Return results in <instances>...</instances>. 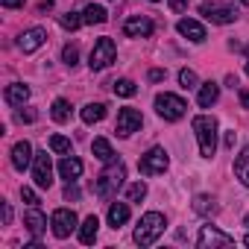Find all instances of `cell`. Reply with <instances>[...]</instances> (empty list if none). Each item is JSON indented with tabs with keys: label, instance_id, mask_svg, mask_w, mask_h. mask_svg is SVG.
Segmentation results:
<instances>
[{
	"label": "cell",
	"instance_id": "1",
	"mask_svg": "<svg viewBox=\"0 0 249 249\" xmlns=\"http://www.w3.org/2000/svg\"><path fill=\"white\" fill-rule=\"evenodd\" d=\"M164 226H167V220H164V214H159V211H147L141 220H138V226H135V243L138 246H153L161 234H164Z\"/></svg>",
	"mask_w": 249,
	"mask_h": 249
},
{
	"label": "cell",
	"instance_id": "2",
	"mask_svg": "<svg viewBox=\"0 0 249 249\" xmlns=\"http://www.w3.org/2000/svg\"><path fill=\"white\" fill-rule=\"evenodd\" d=\"M123 179H126V167H123L120 161L114 164H108L97 179H94V194L100 196V199H111L117 191H120V185H123Z\"/></svg>",
	"mask_w": 249,
	"mask_h": 249
},
{
	"label": "cell",
	"instance_id": "3",
	"mask_svg": "<svg viewBox=\"0 0 249 249\" xmlns=\"http://www.w3.org/2000/svg\"><path fill=\"white\" fill-rule=\"evenodd\" d=\"M194 135H196V141H199L202 159H211V156L217 153V120L208 117V114L194 117Z\"/></svg>",
	"mask_w": 249,
	"mask_h": 249
},
{
	"label": "cell",
	"instance_id": "4",
	"mask_svg": "<svg viewBox=\"0 0 249 249\" xmlns=\"http://www.w3.org/2000/svg\"><path fill=\"white\" fill-rule=\"evenodd\" d=\"M156 111L164 117V120H179V117H185V111H188V103L182 100V97H176V94H159L156 97Z\"/></svg>",
	"mask_w": 249,
	"mask_h": 249
},
{
	"label": "cell",
	"instance_id": "5",
	"mask_svg": "<svg viewBox=\"0 0 249 249\" xmlns=\"http://www.w3.org/2000/svg\"><path fill=\"white\" fill-rule=\"evenodd\" d=\"M114 56H117L114 41H111V38H97V44L91 47L88 65H91V71H103V68H108V65L114 62Z\"/></svg>",
	"mask_w": 249,
	"mask_h": 249
},
{
	"label": "cell",
	"instance_id": "6",
	"mask_svg": "<svg viewBox=\"0 0 249 249\" xmlns=\"http://www.w3.org/2000/svg\"><path fill=\"white\" fill-rule=\"evenodd\" d=\"M167 164H170L167 153H164L161 147H153L147 156H141V161H138V170H141L144 176H159V173H164V170H167Z\"/></svg>",
	"mask_w": 249,
	"mask_h": 249
},
{
	"label": "cell",
	"instance_id": "7",
	"mask_svg": "<svg viewBox=\"0 0 249 249\" xmlns=\"http://www.w3.org/2000/svg\"><path fill=\"white\" fill-rule=\"evenodd\" d=\"M196 246L199 249H214V246H234V237L231 234H226V231H220L217 226H202L199 229V234H196Z\"/></svg>",
	"mask_w": 249,
	"mask_h": 249
},
{
	"label": "cell",
	"instance_id": "8",
	"mask_svg": "<svg viewBox=\"0 0 249 249\" xmlns=\"http://www.w3.org/2000/svg\"><path fill=\"white\" fill-rule=\"evenodd\" d=\"M199 15H205L211 24H231L237 18V12L229 3H220V0H208V3L199 6Z\"/></svg>",
	"mask_w": 249,
	"mask_h": 249
},
{
	"label": "cell",
	"instance_id": "9",
	"mask_svg": "<svg viewBox=\"0 0 249 249\" xmlns=\"http://www.w3.org/2000/svg\"><path fill=\"white\" fill-rule=\"evenodd\" d=\"M141 123H144V117H141V111L138 108H120L117 111V135H123V138H129L132 132H138L141 129Z\"/></svg>",
	"mask_w": 249,
	"mask_h": 249
},
{
	"label": "cell",
	"instance_id": "10",
	"mask_svg": "<svg viewBox=\"0 0 249 249\" xmlns=\"http://www.w3.org/2000/svg\"><path fill=\"white\" fill-rule=\"evenodd\" d=\"M33 179H36L38 188H50L53 185V164H50V156L44 150H38L36 159H33Z\"/></svg>",
	"mask_w": 249,
	"mask_h": 249
},
{
	"label": "cell",
	"instance_id": "11",
	"mask_svg": "<svg viewBox=\"0 0 249 249\" xmlns=\"http://www.w3.org/2000/svg\"><path fill=\"white\" fill-rule=\"evenodd\" d=\"M50 226H53V234H56L59 240H65V237H71V231L76 229V214H73L71 208H56Z\"/></svg>",
	"mask_w": 249,
	"mask_h": 249
},
{
	"label": "cell",
	"instance_id": "12",
	"mask_svg": "<svg viewBox=\"0 0 249 249\" xmlns=\"http://www.w3.org/2000/svg\"><path fill=\"white\" fill-rule=\"evenodd\" d=\"M123 36H129V38H147V36H153V21L144 18V15H135V18H129L126 24H123Z\"/></svg>",
	"mask_w": 249,
	"mask_h": 249
},
{
	"label": "cell",
	"instance_id": "13",
	"mask_svg": "<svg viewBox=\"0 0 249 249\" xmlns=\"http://www.w3.org/2000/svg\"><path fill=\"white\" fill-rule=\"evenodd\" d=\"M44 41H47V30H41V27H33V30H27V33L18 38V47H21L24 53H33V50H38Z\"/></svg>",
	"mask_w": 249,
	"mask_h": 249
},
{
	"label": "cell",
	"instance_id": "14",
	"mask_svg": "<svg viewBox=\"0 0 249 249\" xmlns=\"http://www.w3.org/2000/svg\"><path fill=\"white\" fill-rule=\"evenodd\" d=\"M36 159V153H33V147H30V141H18L15 147H12V167L15 170H27L30 167V161Z\"/></svg>",
	"mask_w": 249,
	"mask_h": 249
},
{
	"label": "cell",
	"instance_id": "15",
	"mask_svg": "<svg viewBox=\"0 0 249 249\" xmlns=\"http://www.w3.org/2000/svg\"><path fill=\"white\" fill-rule=\"evenodd\" d=\"M176 30L185 36V38H191L194 44H199V41H205V27L199 24V21H194V18H182L179 24H176Z\"/></svg>",
	"mask_w": 249,
	"mask_h": 249
},
{
	"label": "cell",
	"instance_id": "16",
	"mask_svg": "<svg viewBox=\"0 0 249 249\" xmlns=\"http://www.w3.org/2000/svg\"><path fill=\"white\" fill-rule=\"evenodd\" d=\"M24 226H27V231H30L33 237H41V234H44V229H47V220H44V214L33 205V208L24 214Z\"/></svg>",
	"mask_w": 249,
	"mask_h": 249
},
{
	"label": "cell",
	"instance_id": "17",
	"mask_svg": "<svg viewBox=\"0 0 249 249\" xmlns=\"http://www.w3.org/2000/svg\"><path fill=\"white\" fill-rule=\"evenodd\" d=\"M59 173H62V179L76 182V179L82 176V161H79L76 156H65V159L59 161Z\"/></svg>",
	"mask_w": 249,
	"mask_h": 249
},
{
	"label": "cell",
	"instance_id": "18",
	"mask_svg": "<svg viewBox=\"0 0 249 249\" xmlns=\"http://www.w3.org/2000/svg\"><path fill=\"white\" fill-rule=\"evenodd\" d=\"M126 220H129V205L126 202H111L108 205V226L111 229H120Z\"/></svg>",
	"mask_w": 249,
	"mask_h": 249
},
{
	"label": "cell",
	"instance_id": "19",
	"mask_svg": "<svg viewBox=\"0 0 249 249\" xmlns=\"http://www.w3.org/2000/svg\"><path fill=\"white\" fill-rule=\"evenodd\" d=\"M217 97H220V85H217V82H205V85L199 88V94H196V103H199L202 108H211V106L217 103Z\"/></svg>",
	"mask_w": 249,
	"mask_h": 249
},
{
	"label": "cell",
	"instance_id": "20",
	"mask_svg": "<svg viewBox=\"0 0 249 249\" xmlns=\"http://www.w3.org/2000/svg\"><path fill=\"white\" fill-rule=\"evenodd\" d=\"M194 211H196V214H202V217H214V214L220 211V205H217V199H214V196L199 194V196L194 199Z\"/></svg>",
	"mask_w": 249,
	"mask_h": 249
},
{
	"label": "cell",
	"instance_id": "21",
	"mask_svg": "<svg viewBox=\"0 0 249 249\" xmlns=\"http://www.w3.org/2000/svg\"><path fill=\"white\" fill-rule=\"evenodd\" d=\"M97 229H100V220L91 214V217H85L82 220V226H79V240L85 243V246H91L94 240H97Z\"/></svg>",
	"mask_w": 249,
	"mask_h": 249
},
{
	"label": "cell",
	"instance_id": "22",
	"mask_svg": "<svg viewBox=\"0 0 249 249\" xmlns=\"http://www.w3.org/2000/svg\"><path fill=\"white\" fill-rule=\"evenodd\" d=\"M27 100H30V88H27V85L12 82V85L6 88V103H12V106H24Z\"/></svg>",
	"mask_w": 249,
	"mask_h": 249
},
{
	"label": "cell",
	"instance_id": "23",
	"mask_svg": "<svg viewBox=\"0 0 249 249\" xmlns=\"http://www.w3.org/2000/svg\"><path fill=\"white\" fill-rule=\"evenodd\" d=\"M234 176L249 188V147H243V150H240V156L234 159Z\"/></svg>",
	"mask_w": 249,
	"mask_h": 249
},
{
	"label": "cell",
	"instance_id": "24",
	"mask_svg": "<svg viewBox=\"0 0 249 249\" xmlns=\"http://www.w3.org/2000/svg\"><path fill=\"white\" fill-rule=\"evenodd\" d=\"M91 150H94V156H97L100 161H106V164H111V161H114V150H111V144H108L106 138H94Z\"/></svg>",
	"mask_w": 249,
	"mask_h": 249
},
{
	"label": "cell",
	"instance_id": "25",
	"mask_svg": "<svg viewBox=\"0 0 249 249\" xmlns=\"http://www.w3.org/2000/svg\"><path fill=\"white\" fill-rule=\"evenodd\" d=\"M82 21H85V24H106V21H108V12H106L103 6H94V3H91V6H85Z\"/></svg>",
	"mask_w": 249,
	"mask_h": 249
},
{
	"label": "cell",
	"instance_id": "26",
	"mask_svg": "<svg viewBox=\"0 0 249 249\" xmlns=\"http://www.w3.org/2000/svg\"><path fill=\"white\" fill-rule=\"evenodd\" d=\"M50 114H53V120L56 123H68L71 120V103L68 100H53V108H50Z\"/></svg>",
	"mask_w": 249,
	"mask_h": 249
},
{
	"label": "cell",
	"instance_id": "27",
	"mask_svg": "<svg viewBox=\"0 0 249 249\" xmlns=\"http://www.w3.org/2000/svg\"><path fill=\"white\" fill-rule=\"evenodd\" d=\"M106 117V106L103 103H88L85 108H82V120L85 123H100Z\"/></svg>",
	"mask_w": 249,
	"mask_h": 249
},
{
	"label": "cell",
	"instance_id": "28",
	"mask_svg": "<svg viewBox=\"0 0 249 249\" xmlns=\"http://www.w3.org/2000/svg\"><path fill=\"white\" fill-rule=\"evenodd\" d=\"M135 91H138V88H135L132 79H117V82H114V94H117V97H135Z\"/></svg>",
	"mask_w": 249,
	"mask_h": 249
},
{
	"label": "cell",
	"instance_id": "29",
	"mask_svg": "<svg viewBox=\"0 0 249 249\" xmlns=\"http://www.w3.org/2000/svg\"><path fill=\"white\" fill-rule=\"evenodd\" d=\"M50 150L59 153V156H71V141H68L65 135H53V138H50Z\"/></svg>",
	"mask_w": 249,
	"mask_h": 249
},
{
	"label": "cell",
	"instance_id": "30",
	"mask_svg": "<svg viewBox=\"0 0 249 249\" xmlns=\"http://www.w3.org/2000/svg\"><path fill=\"white\" fill-rule=\"evenodd\" d=\"M59 24H62L65 30H71V33H73V30H79V24H85V21H82L76 12H65V15L59 18Z\"/></svg>",
	"mask_w": 249,
	"mask_h": 249
},
{
	"label": "cell",
	"instance_id": "31",
	"mask_svg": "<svg viewBox=\"0 0 249 249\" xmlns=\"http://www.w3.org/2000/svg\"><path fill=\"white\" fill-rule=\"evenodd\" d=\"M62 62H65L68 68H73V65L79 62V47H76V44H65V50H62Z\"/></svg>",
	"mask_w": 249,
	"mask_h": 249
},
{
	"label": "cell",
	"instance_id": "32",
	"mask_svg": "<svg viewBox=\"0 0 249 249\" xmlns=\"http://www.w3.org/2000/svg\"><path fill=\"white\" fill-rule=\"evenodd\" d=\"M126 196H129V202H141V199L147 196V185H144V182H135V185H129Z\"/></svg>",
	"mask_w": 249,
	"mask_h": 249
},
{
	"label": "cell",
	"instance_id": "33",
	"mask_svg": "<svg viewBox=\"0 0 249 249\" xmlns=\"http://www.w3.org/2000/svg\"><path fill=\"white\" fill-rule=\"evenodd\" d=\"M179 82H182V88H196V73L191 68H182L179 71Z\"/></svg>",
	"mask_w": 249,
	"mask_h": 249
},
{
	"label": "cell",
	"instance_id": "34",
	"mask_svg": "<svg viewBox=\"0 0 249 249\" xmlns=\"http://www.w3.org/2000/svg\"><path fill=\"white\" fill-rule=\"evenodd\" d=\"M21 199H24L27 205H38V194H36L33 188H21Z\"/></svg>",
	"mask_w": 249,
	"mask_h": 249
},
{
	"label": "cell",
	"instance_id": "35",
	"mask_svg": "<svg viewBox=\"0 0 249 249\" xmlns=\"http://www.w3.org/2000/svg\"><path fill=\"white\" fill-rule=\"evenodd\" d=\"M65 199H79V188H76L73 182H68V188H65Z\"/></svg>",
	"mask_w": 249,
	"mask_h": 249
},
{
	"label": "cell",
	"instance_id": "36",
	"mask_svg": "<svg viewBox=\"0 0 249 249\" xmlns=\"http://www.w3.org/2000/svg\"><path fill=\"white\" fill-rule=\"evenodd\" d=\"M188 3H191V0H170V9H173V12H185Z\"/></svg>",
	"mask_w": 249,
	"mask_h": 249
},
{
	"label": "cell",
	"instance_id": "37",
	"mask_svg": "<svg viewBox=\"0 0 249 249\" xmlns=\"http://www.w3.org/2000/svg\"><path fill=\"white\" fill-rule=\"evenodd\" d=\"M164 76H167V71H161V68H153L150 71V82H161Z\"/></svg>",
	"mask_w": 249,
	"mask_h": 249
},
{
	"label": "cell",
	"instance_id": "38",
	"mask_svg": "<svg viewBox=\"0 0 249 249\" xmlns=\"http://www.w3.org/2000/svg\"><path fill=\"white\" fill-rule=\"evenodd\" d=\"M36 117H38V114H36L33 108H30V111H18V120H21V123H33Z\"/></svg>",
	"mask_w": 249,
	"mask_h": 249
},
{
	"label": "cell",
	"instance_id": "39",
	"mask_svg": "<svg viewBox=\"0 0 249 249\" xmlns=\"http://www.w3.org/2000/svg\"><path fill=\"white\" fill-rule=\"evenodd\" d=\"M0 3H3L6 9H21V6L27 3V0H0Z\"/></svg>",
	"mask_w": 249,
	"mask_h": 249
},
{
	"label": "cell",
	"instance_id": "40",
	"mask_svg": "<svg viewBox=\"0 0 249 249\" xmlns=\"http://www.w3.org/2000/svg\"><path fill=\"white\" fill-rule=\"evenodd\" d=\"M3 223H6V226L12 223V208H9V202H3Z\"/></svg>",
	"mask_w": 249,
	"mask_h": 249
},
{
	"label": "cell",
	"instance_id": "41",
	"mask_svg": "<svg viewBox=\"0 0 249 249\" xmlns=\"http://www.w3.org/2000/svg\"><path fill=\"white\" fill-rule=\"evenodd\" d=\"M234 141H237V132H234V129L226 132V147H234Z\"/></svg>",
	"mask_w": 249,
	"mask_h": 249
},
{
	"label": "cell",
	"instance_id": "42",
	"mask_svg": "<svg viewBox=\"0 0 249 249\" xmlns=\"http://www.w3.org/2000/svg\"><path fill=\"white\" fill-rule=\"evenodd\" d=\"M240 106H243V108H249V88H246V91H240Z\"/></svg>",
	"mask_w": 249,
	"mask_h": 249
},
{
	"label": "cell",
	"instance_id": "43",
	"mask_svg": "<svg viewBox=\"0 0 249 249\" xmlns=\"http://www.w3.org/2000/svg\"><path fill=\"white\" fill-rule=\"evenodd\" d=\"M243 226H246V229H249V214H246V217H243Z\"/></svg>",
	"mask_w": 249,
	"mask_h": 249
},
{
	"label": "cell",
	"instance_id": "44",
	"mask_svg": "<svg viewBox=\"0 0 249 249\" xmlns=\"http://www.w3.org/2000/svg\"><path fill=\"white\" fill-rule=\"evenodd\" d=\"M246 73H249V50H246Z\"/></svg>",
	"mask_w": 249,
	"mask_h": 249
},
{
	"label": "cell",
	"instance_id": "45",
	"mask_svg": "<svg viewBox=\"0 0 249 249\" xmlns=\"http://www.w3.org/2000/svg\"><path fill=\"white\" fill-rule=\"evenodd\" d=\"M243 243H246V246H249V234H246V237H243Z\"/></svg>",
	"mask_w": 249,
	"mask_h": 249
},
{
	"label": "cell",
	"instance_id": "46",
	"mask_svg": "<svg viewBox=\"0 0 249 249\" xmlns=\"http://www.w3.org/2000/svg\"><path fill=\"white\" fill-rule=\"evenodd\" d=\"M240 3H243V6H249V0H240Z\"/></svg>",
	"mask_w": 249,
	"mask_h": 249
},
{
	"label": "cell",
	"instance_id": "47",
	"mask_svg": "<svg viewBox=\"0 0 249 249\" xmlns=\"http://www.w3.org/2000/svg\"><path fill=\"white\" fill-rule=\"evenodd\" d=\"M153 3H159V0H153Z\"/></svg>",
	"mask_w": 249,
	"mask_h": 249
}]
</instances>
